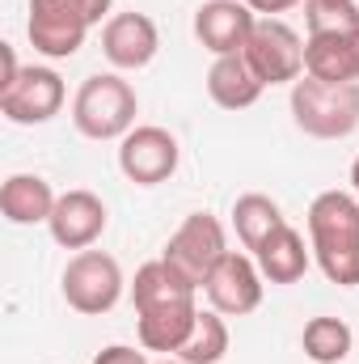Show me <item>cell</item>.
<instances>
[{"label": "cell", "instance_id": "cell-1", "mask_svg": "<svg viewBox=\"0 0 359 364\" xmlns=\"http://www.w3.org/2000/svg\"><path fill=\"white\" fill-rule=\"evenodd\" d=\"M309 246L321 275L338 288L359 284V195L321 191L309 203Z\"/></svg>", "mask_w": 359, "mask_h": 364}, {"label": "cell", "instance_id": "cell-2", "mask_svg": "<svg viewBox=\"0 0 359 364\" xmlns=\"http://www.w3.org/2000/svg\"><path fill=\"white\" fill-rule=\"evenodd\" d=\"M110 4L114 0H30V47L47 60H72L93 26H101V17L110 21Z\"/></svg>", "mask_w": 359, "mask_h": 364}, {"label": "cell", "instance_id": "cell-3", "mask_svg": "<svg viewBox=\"0 0 359 364\" xmlns=\"http://www.w3.org/2000/svg\"><path fill=\"white\" fill-rule=\"evenodd\" d=\"M292 119L313 140H347L359 127V81L300 77L292 85Z\"/></svg>", "mask_w": 359, "mask_h": 364}, {"label": "cell", "instance_id": "cell-4", "mask_svg": "<svg viewBox=\"0 0 359 364\" xmlns=\"http://www.w3.org/2000/svg\"><path fill=\"white\" fill-rule=\"evenodd\" d=\"M140 97L118 73H93L72 97V127L85 140H123L136 127Z\"/></svg>", "mask_w": 359, "mask_h": 364}, {"label": "cell", "instance_id": "cell-5", "mask_svg": "<svg viewBox=\"0 0 359 364\" xmlns=\"http://www.w3.org/2000/svg\"><path fill=\"white\" fill-rule=\"evenodd\" d=\"M60 288H64L68 309H77L85 318H101L123 301L127 279H123V267H118L114 255L89 246V250H77L68 259V267L60 275Z\"/></svg>", "mask_w": 359, "mask_h": 364}, {"label": "cell", "instance_id": "cell-6", "mask_svg": "<svg viewBox=\"0 0 359 364\" xmlns=\"http://www.w3.org/2000/svg\"><path fill=\"white\" fill-rule=\"evenodd\" d=\"M241 55L258 73L263 85H296L304 77V43L279 17H258L254 21V34H250Z\"/></svg>", "mask_w": 359, "mask_h": 364}, {"label": "cell", "instance_id": "cell-7", "mask_svg": "<svg viewBox=\"0 0 359 364\" xmlns=\"http://www.w3.org/2000/svg\"><path fill=\"white\" fill-rule=\"evenodd\" d=\"M182 149L178 136L157 127V123H136L123 140H118V170L123 178L136 186H161L178 174Z\"/></svg>", "mask_w": 359, "mask_h": 364}, {"label": "cell", "instance_id": "cell-8", "mask_svg": "<svg viewBox=\"0 0 359 364\" xmlns=\"http://www.w3.org/2000/svg\"><path fill=\"white\" fill-rule=\"evenodd\" d=\"M64 77L55 68H43V64H26L4 90H0V114L17 127H38V123H51L60 110H64Z\"/></svg>", "mask_w": 359, "mask_h": 364}, {"label": "cell", "instance_id": "cell-9", "mask_svg": "<svg viewBox=\"0 0 359 364\" xmlns=\"http://www.w3.org/2000/svg\"><path fill=\"white\" fill-rule=\"evenodd\" d=\"M228 255V237H224V225L211 216V212H190L174 229V237L165 242V255L186 279H194L203 288V279L211 275V267Z\"/></svg>", "mask_w": 359, "mask_h": 364}, {"label": "cell", "instance_id": "cell-10", "mask_svg": "<svg viewBox=\"0 0 359 364\" xmlns=\"http://www.w3.org/2000/svg\"><path fill=\"white\" fill-rule=\"evenodd\" d=\"M203 292L211 301L216 314L224 318H245L263 305V272H258V259L254 255H241V250H228L211 275L203 279Z\"/></svg>", "mask_w": 359, "mask_h": 364}, {"label": "cell", "instance_id": "cell-11", "mask_svg": "<svg viewBox=\"0 0 359 364\" xmlns=\"http://www.w3.org/2000/svg\"><path fill=\"white\" fill-rule=\"evenodd\" d=\"M161 51V34L157 21L148 13H114L101 26V55L118 68V73H140L157 60Z\"/></svg>", "mask_w": 359, "mask_h": 364}, {"label": "cell", "instance_id": "cell-12", "mask_svg": "<svg viewBox=\"0 0 359 364\" xmlns=\"http://www.w3.org/2000/svg\"><path fill=\"white\" fill-rule=\"evenodd\" d=\"M106 225H110V212H106L101 195H93L85 186L64 191V195L55 199L51 220H47L55 246H64V250H89L93 242L106 233Z\"/></svg>", "mask_w": 359, "mask_h": 364}, {"label": "cell", "instance_id": "cell-13", "mask_svg": "<svg viewBox=\"0 0 359 364\" xmlns=\"http://www.w3.org/2000/svg\"><path fill=\"white\" fill-rule=\"evenodd\" d=\"M254 21H258V13L245 0H203L194 9V38L211 55H237L250 43Z\"/></svg>", "mask_w": 359, "mask_h": 364}, {"label": "cell", "instance_id": "cell-14", "mask_svg": "<svg viewBox=\"0 0 359 364\" xmlns=\"http://www.w3.org/2000/svg\"><path fill=\"white\" fill-rule=\"evenodd\" d=\"M194 296H199V284L186 279L170 259L144 263V267L136 272V279H131V305H136V314L170 309V305H199Z\"/></svg>", "mask_w": 359, "mask_h": 364}, {"label": "cell", "instance_id": "cell-15", "mask_svg": "<svg viewBox=\"0 0 359 364\" xmlns=\"http://www.w3.org/2000/svg\"><path fill=\"white\" fill-rule=\"evenodd\" d=\"M304 73L317 81H359V30L351 34H309Z\"/></svg>", "mask_w": 359, "mask_h": 364}, {"label": "cell", "instance_id": "cell-16", "mask_svg": "<svg viewBox=\"0 0 359 364\" xmlns=\"http://www.w3.org/2000/svg\"><path fill=\"white\" fill-rule=\"evenodd\" d=\"M254 259H258L263 279H270V284H300L304 272H309V263H313V246L300 237V229L279 225L267 242L254 250Z\"/></svg>", "mask_w": 359, "mask_h": 364}, {"label": "cell", "instance_id": "cell-17", "mask_svg": "<svg viewBox=\"0 0 359 364\" xmlns=\"http://www.w3.org/2000/svg\"><path fill=\"white\" fill-rule=\"evenodd\" d=\"M263 81L258 73L245 64V55H216L211 68H207V97L220 106V110H245L263 97Z\"/></svg>", "mask_w": 359, "mask_h": 364}, {"label": "cell", "instance_id": "cell-18", "mask_svg": "<svg viewBox=\"0 0 359 364\" xmlns=\"http://www.w3.org/2000/svg\"><path fill=\"white\" fill-rule=\"evenodd\" d=\"M55 191L38 174H9L0 186V212L9 225H47L55 212Z\"/></svg>", "mask_w": 359, "mask_h": 364}, {"label": "cell", "instance_id": "cell-19", "mask_svg": "<svg viewBox=\"0 0 359 364\" xmlns=\"http://www.w3.org/2000/svg\"><path fill=\"white\" fill-rule=\"evenodd\" d=\"M199 322V305H170V309H148V314H136V335H140V348L144 352H165V356H178L182 343L190 339Z\"/></svg>", "mask_w": 359, "mask_h": 364}, {"label": "cell", "instance_id": "cell-20", "mask_svg": "<svg viewBox=\"0 0 359 364\" xmlns=\"http://www.w3.org/2000/svg\"><path fill=\"white\" fill-rule=\"evenodd\" d=\"M279 225H287V220H283V208H279L270 195L250 191V195H241V199L233 203V229H237V237H241V246H245L250 255L267 242Z\"/></svg>", "mask_w": 359, "mask_h": 364}, {"label": "cell", "instance_id": "cell-21", "mask_svg": "<svg viewBox=\"0 0 359 364\" xmlns=\"http://www.w3.org/2000/svg\"><path fill=\"white\" fill-rule=\"evenodd\" d=\"M351 343H355L351 326L343 318H330V314L309 318L304 331H300V348L313 364H343L351 356Z\"/></svg>", "mask_w": 359, "mask_h": 364}, {"label": "cell", "instance_id": "cell-22", "mask_svg": "<svg viewBox=\"0 0 359 364\" xmlns=\"http://www.w3.org/2000/svg\"><path fill=\"white\" fill-rule=\"evenodd\" d=\"M224 356H228V322H224V314L199 309V322H194L190 339L182 343L178 360H186V364H220Z\"/></svg>", "mask_w": 359, "mask_h": 364}, {"label": "cell", "instance_id": "cell-23", "mask_svg": "<svg viewBox=\"0 0 359 364\" xmlns=\"http://www.w3.org/2000/svg\"><path fill=\"white\" fill-rule=\"evenodd\" d=\"M304 26L309 34H351L359 30L355 0H304Z\"/></svg>", "mask_w": 359, "mask_h": 364}, {"label": "cell", "instance_id": "cell-24", "mask_svg": "<svg viewBox=\"0 0 359 364\" xmlns=\"http://www.w3.org/2000/svg\"><path fill=\"white\" fill-rule=\"evenodd\" d=\"M93 364H153L144 356V348H127V343H110V348H101Z\"/></svg>", "mask_w": 359, "mask_h": 364}, {"label": "cell", "instance_id": "cell-25", "mask_svg": "<svg viewBox=\"0 0 359 364\" xmlns=\"http://www.w3.org/2000/svg\"><path fill=\"white\" fill-rule=\"evenodd\" d=\"M258 17H279V13H287V9H296V4H304V0H245Z\"/></svg>", "mask_w": 359, "mask_h": 364}, {"label": "cell", "instance_id": "cell-26", "mask_svg": "<svg viewBox=\"0 0 359 364\" xmlns=\"http://www.w3.org/2000/svg\"><path fill=\"white\" fill-rule=\"evenodd\" d=\"M351 186H355V195H359V157L351 161Z\"/></svg>", "mask_w": 359, "mask_h": 364}, {"label": "cell", "instance_id": "cell-27", "mask_svg": "<svg viewBox=\"0 0 359 364\" xmlns=\"http://www.w3.org/2000/svg\"><path fill=\"white\" fill-rule=\"evenodd\" d=\"M153 364H186V360H178V356H170V360H153Z\"/></svg>", "mask_w": 359, "mask_h": 364}]
</instances>
